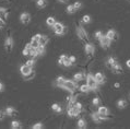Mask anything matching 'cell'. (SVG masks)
Here are the masks:
<instances>
[{
    "label": "cell",
    "mask_w": 130,
    "mask_h": 129,
    "mask_svg": "<svg viewBox=\"0 0 130 129\" xmlns=\"http://www.w3.org/2000/svg\"><path fill=\"white\" fill-rule=\"evenodd\" d=\"M55 84L61 89H64V90L69 91L70 93H73L75 91V89H78V83L75 80L73 81V80H68V79H66V80L62 82H56Z\"/></svg>",
    "instance_id": "cell-1"
},
{
    "label": "cell",
    "mask_w": 130,
    "mask_h": 129,
    "mask_svg": "<svg viewBox=\"0 0 130 129\" xmlns=\"http://www.w3.org/2000/svg\"><path fill=\"white\" fill-rule=\"evenodd\" d=\"M86 84L89 85V88L91 89V91H96L97 90V85L99 83L95 80V77L93 76L92 73H89L88 77H86Z\"/></svg>",
    "instance_id": "cell-2"
},
{
    "label": "cell",
    "mask_w": 130,
    "mask_h": 129,
    "mask_svg": "<svg viewBox=\"0 0 130 129\" xmlns=\"http://www.w3.org/2000/svg\"><path fill=\"white\" fill-rule=\"evenodd\" d=\"M77 34H78V37L81 39L82 42L86 43L89 41V36H88V32L84 30V27L82 25H79L77 26Z\"/></svg>",
    "instance_id": "cell-3"
},
{
    "label": "cell",
    "mask_w": 130,
    "mask_h": 129,
    "mask_svg": "<svg viewBox=\"0 0 130 129\" xmlns=\"http://www.w3.org/2000/svg\"><path fill=\"white\" fill-rule=\"evenodd\" d=\"M53 28H54V32H55L57 35H62V34H64V32H66V27L60 22H56L54 24Z\"/></svg>",
    "instance_id": "cell-4"
},
{
    "label": "cell",
    "mask_w": 130,
    "mask_h": 129,
    "mask_svg": "<svg viewBox=\"0 0 130 129\" xmlns=\"http://www.w3.org/2000/svg\"><path fill=\"white\" fill-rule=\"evenodd\" d=\"M91 116H92V119L94 120L96 124H101L103 120L108 119V117L106 115H102V114H100L99 112H97V113H92Z\"/></svg>",
    "instance_id": "cell-5"
},
{
    "label": "cell",
    "mask_w": 130,
    "mask_h": 129,
    "mask_svg": "<svg viewBox=\"0 0 130 129\" xmlns=\"http://www.w3.org/2000/svg\"><path fill=\"white\" fill-rule=\"evenodd\" d=\"M13 45H14V43H13V38L11 36H8L6 38V41H5V48H6V52L7 53H11L13 51Z\"/></svg>",
    "instance_id": "cell-6"
},
{
    "label": "cell",
    "mask_w": 130,
    "mask_h": 129,
    "mask_svg": "<svg viewBox=\"0 0 130 129\" xmlns=\"http://www.w3.org/2000/svg\"><path fill=\"white\" fill-rule=\"evenodd\" d=\"M100 44H101V46L104 48V49H107V48H109V46H110V44H111V41L109 38H108L106 35H103L102 37H101L100 39Z\"/></svg>",
    "instance_id": "cell-7"
},
{
    "label": "cell",
    "mask_w": 130,
    "mask_h": 129,
    "mask_svg": "<svg viewBox=\"0 0 130 129\" xmlns=\"http://www.w3.org/2000/svg\"><path fill=\"white\" fill-rule=\"evenodd\" d=\"M67 109H68V115H69V117H77V116H79V114L81 113V109L78 108L77 106L67 107Z\"/></svg>",
    "instance_id": "cell-8"
},
{
    "label": "cell",
    "mask_w": 130,
    "mask_h": 129,
    "mask_svg": "<svg viewBox=\"0 0 130 129\" xmlns=\"http://www.w3.org/2000/svg\"><path fill=\"white\" fill-rule=\"evenodd\" d=\"M20 21H21V23H22V24H24V25L28 24V23L31 22V15H30V13L23 12L20 15Z\"/></svg>",
    "instance_id": "cell-9"
},
{
    "label": "cell",
    "mask_w": 130,
    "mask_h": 129,
    "mask_svg": "<svg viewBox=\"0 0 130 129\" xmlns=\"http://www.w3.org/2000/svg\"><path fill=\"white\" fill-rule=\"evenodd\" d=\"M85 54L88 56H92L93 54L95 53V47H94V45L91 44V43H85Z\"/></svg>",
    "instance_id": "cell-10"
},
{
    "label": "cell",
    "mask_w": 130,
    "mask_h": 129,
    "mask_svg": "<svg viewBox=\"0 0 130 129\" xmlns=\"http://www.w3.org/2000/svg\"><path fill=\"white\" fill-rule=\"evenodd\" d=\"M32 70H33V68L27 66V64H23V66H21V68H20V72H21L22 76H25V74L30 73Z\"/></svg>",
    "instance_id": "cell-11"
},
{
    "label": "cell",
    "mask_w": 130,
    "mask_h": 129,
    "mask_svg": "<svg viewBox=\"0 0 130 129\" xmlns=\"http://www.w3.org/2000/svg\"><path fill=\"white\" fill-rule=\"evenodd\" d=\"M111 71H113V73H115V74H120V73H122V68L120 66V63L117 62V61L115 62L113 68H111Z\"/></svg>",
    "instance_id": "cell-12"
},
{
    "label": "cell",
    "mask_w": 130,
    "mask_h": 129,
    "mask_svg": "<svg viewBox=\"0 0 130 129\" xmlns=\"http://www.w3.org/2000/svg\"><path fill=\"white\" fill-rule=\"evenodd\" d=\"M94 77H95V80H96V82L99 84H104L105 83V76H104L102 72H97Z\"/></svg>",
    "instance_id": "cell-13"
},
{
    "label": "cell",
    "mask_w": 130,
    "mask_h": 129,
    "mask_svg": "<svg viewBox=\"0 0 130 129\" xmlns=\"http://www.w3.org/2000/svg\"><path fill=\"white\" fill-rule=\"evenodd\" d=\"M8 10L6 8H0V19H1L3 22H7V18H8Z\"/></svg>",
    "instance_id": "cell-14"
},
{
    "label": "cell",
    "mask_w": 130,
    "mask_h": 129,
    "mask_svg": "<svg viewBox=\"0 0 130 129\" xmlns=\"http://www.w3.org/2000/svg\"><path fill=\"white\" fill-rule=\"evenodd\" d=\"M106 36L110 39V41H116V39L118 38V35L116 33V31H114V30H109L107 32V34H106Z\"/></svg>",
    "instance_id": "cell-15"
},
{
    "label": "cell",
    "mask_w": 130,
    "mask_h": 129,
    "mask_svg": "<svg viewBox=\"0 0 130 129\" xmlns=\"http://www.w3.org/2000/svg\"><path fill=\"white\" fill-rule=\"evenodd\" d=\"M117 60L115 59V58H113V57H109L107 60H106V62H105V64H106V67L108 68V69H110L111 70V68H113V66L115 64V62H116Z\"/></svg>",
    "instance_id": "cell-16"
},
{
    "label": "cell",
    "mask_w": 130,
    "mask_h": 129,
    "mask_svg": "<svg viewBox=\"0 0 130 129\" xmlns=\"http://www.w3.org/2000/svg\"><path fill=\"white\" fill-rule=\"evenodd\" d=\"M6 114L8 116H14V115H17V114H18V112H17V109L14 108V107L10 106V107H8V108L6 109Z\"/></svg>",
    "instance_id": "cell-17"
},
{
    "label": "cell",
    "mask_w": 130,
    "mask_h": 129,
    "mask_svg": "<svg viewBox=\"0 0 130 129\" xmlns=\"http://www.w3.org/2000/svg\"><path fill=\"white\" fill-rule=\"evenodd\" d=\"M48 41H49V38L47 36H45V35H41V37H39V39H38V43H39V45L41 46H45L48 43Z\"/></svg>",
    "instance_id": "cell-18"
},
{
    "label": "cell",
    "mask_w": 130,
    "mask_h": 129,
    "mask_svg": "<svg viewBox=\"0 0 130 129\" xmlns=\"http://www.w3.org/2000/svg\"><path fill=\"white\" fill-rule=\"evenodd\" d=\"M32 49H33V47H32V45L31 44H27L26 46H25V48L23 49V56H28V55H31V52H32Z\"/></svg>",
    "instance_id": "cell-19"
},
{
    "label": "cell",
    "mask_w": 130,
    "mask_h": 129,
    "mask_svg": "<svg viewBox=\"0 0 130 129\" xmlns=\"http://www.w3.org/2000/svg\"><path fill=\"white\" fill-rule=\"evenodd\" d=\"M68 102H69V104H68V107H71V106H74V104L77 103V96H68L67 98Z\"/></svg>",
    "instance_id": "cell-20"
},
{
    "label": "cell",
    "mask_w": 130,
    "mask_h": 129,
    "mask_svg": "<svg viewBox=\"0 0 130 129\" xmlns=\"http://www.w3.org/2000/svg\"><path fill=\"white\" fill-rule=\"evenodd\" d=\"M100 114H102V115H109V109L107 108V107H105V106H100L99 107V110H97Z\"/></svg>",
    "instance_id": "cell-21"
},
{
    "label": "cell",
    "mask_w": 130,
    "mask_h": 129,
    "mask_svg": "<svg viewBox=\"0 0 130 129\" xmlns=\"http://www.w3.org/2000/svg\"><path fill=\"white\" fill-rule=\"evenodd\" d=\"M36 5H37V8L43 9L47 6V1H46V0H37V1H36Z\"/></svg>",
    "instance_id": "cell-22"
},
{
    "label": "cell",
    "mask_w": 130,
    "mask_h": 129,
    "mask_svg": "<svg viewBox=\"0 0 130 129\" xmlns=\"http://www.w3.org/2000/svg\"><path fill=\"white\" fill-rule=\"evenodd\" d=\"M85 78H86V76L84 73H77V74H74L73 80H75V81H82V80H84Z\"/></svg>",
    "instance_id": "cell-23"
},
{
    "label": "cell",
    "mask_w": 130,
    "mask_h": 129,
    "mask_svg": "<svg viewBox=\"0 0 130 129\" xmlns=\"http://www.w3.org/2000/svg\"><path fill=\"white\" fill-rule=\"evenodd\" d=\"M126 106H127V102H126L125 100H119V101L117 102V107H118V108L124 109Z\"/></svg>",
    "instance_id": "cell-24"
},
{
    "label": "cell",
    "mask_w": 130,
    "mask_h": 129,
    "mask_svg": "<svg viewBox=\"0 0 130 129\" xmlns=\"http://www.w3.org/2000/svg\"><path fill=\"white\" fill-rule=\"evenodd\" d=\"M34 77H35V72L32 70L30 73H27V74H25V76H23V79H24V80H26V81H28V80H32Z\"/></svg>",
    "instance_id": "cell-25"
},
{
    "label": "cell",
    "mask_w": 130,
    "mask_h": 129,
    "mask_svg": "<svg viewBox=\"0 0 130 129\" xmlns=\"http://www.w3.org/2000/svg\"><path fill=\"white\" fill-rule=\"evenodd\" d=\"M78 128L80 129H83V128H86V121L83 119V118H81V119H79L78 121Z\"/></svg>",
    "instance_id": "cell-26"
},
{
    "label": "cell",
    "mask_w": 130,
    "mask_h": 129,
    "mask_svg": "<svg viewBox=\"0 0 130 129\" xmlns=\"http://www.w3.org/2000/svg\"><path fill=\"white\" fill-rule=\"evenodd\" d=\"M46 23H47V25L48 26H54V24L56 23V20H55V18H53V17H49L47 20H46Z\"/></svg>",
    "instance_id": "cell-27"
},
{
    "label": "cell",
    "mask_w": 130,
    "mask_h": 129,
    "mask_svg": "<svg viewBox=\"0 0 130 129\" xmlns=\"http://www.w3.org/2000/svg\"><path fill=\"white\" fill-rule=\"evenodd\" d=\"M80 91L82 93H88V92L91 91V89L89 88L88 84H83V85H81V87H80Z\"/></svg>",
    "instance_id": "cell-28"
},
{
    "label": "cell",
    "mask_w": 130,
    "mask_h": 129,
    "mask_svg": "<svg viewBox=\"0 0 130 129\" xmlns=\"http://www.w3.org/2000/svg\"><path fill=\"white\" fill-rule=\"evenodd\" d=\"M75 11H77V9L74 8L73 5H69V6L67 7V12L69 13V14H73Z\"/></svg>",
    "instance_id": "cell-29"
},
{
    "label": "cell",
    "mask_w": 130,
    "mask_h": 129,
    "mask_svg": "<svg viewBox=\"0 0 130 129\" xmlns=\"http://www.w3.org/2000/svg\"><path fill=\"white\" fill-rule=\"evenodd\" d=\"M52 109H54L56 113H61V110H62V109H61V106H59L57 103L53 104V105H52Z\"/></svg>",
    "instance_id": "cell-30"
},
{
    "label": "cell",
    "mask_w": 130,
    "mask_h": 129,
    "mask_svg": "<svg viewBox=\"0 0 130 129\" xmlns=\"http://www.w3.org/2000/svg\"><path fill=\"white\" fill-rule=\"evenodd\" d=\"M11 128L12 129H17V128H21V123L17 120H13L11 123Z\"/></svg>",
    "instance_id": "cell-31"
},
{
    "label": "cell",
    "mask_w": 130,
    "mask_h": 129,
    "mask_svg": "<svg viewBox=\"0 0 130 129\" xmlns=\"http://www.w3.org/2000/svg\"><path fill=\"white\" fill-rule=\"evenodd\" d=\"M67 60H69V57H67L66 55H61L60 58H59V64H63L64 61H67Z\"/></svg>",
    "instance_id": "cell-32"
},
{
    "label": "cell",
    "mask_w": 130,
    "mask_h": 129,
    "mask_svg": "<svg viewBox=\"0 0 130 129\" xmlns=\"http://www.w3.org/2000/svg\"><path fill=\"white\" fill-rule=\"evenodd\" d=\"M36 51H37L38 55H44L45 54V46H41L39 45L37 48H36Z\"/></svg>",
    "instance_id": "cell-33"
},
{
    "label": "cell",
    "mask_w": 130,
    "mask_h": 129,
    "mask_svg": "<svg viewBox=\"0 0 130 129\" xmlns=\"http://www.w3.org/2000/svg\"><path fill=\"white\" fill-rule=\"evenodd\" d=\"M31 45H32V47H33V48H37L38 46H39V43H38V41H37V39H35V38H32Z\"/></svg>",
    "instance_id": "cell-34"
},
{
    "label": "cell",
    "mask_w": 130,
    "mask_h": 129,
    "mask_svg": "<svg viewBox=\"0 0 130 129\" xmlns=\"http://www.w3.org/2000/svg\"><path fill=\"white\" fill-rule=\"evenodd\" d=\"M91 22V17L90 15H84L82 18V23H90Z\"/></svg>",
    "instance_id": "cell-35"
},
{
    "label": "cell",
    "mask_w": 130,
    "mask_h": 129,
    "mask_svg": "<svg viewBox=\"0 0 130 129\" xmlns=\"http://www.w3.org/2000/svg\"><path fill=\"white\" fill-rule=\"evenodd\" d=\"M32 128L33 129H42V128H44V125L42 123H37V124H35L34 126H32Z\"/></svg>",
    "instance_id": "cell-36"
},
{
    "label": "cell",
    "mask_w": 130,
    "mask_h": 129,
    "mask_svg": "<svg viewBox=\"0 0 130 129\" xmlns=\"http://www.w3.org/2000/svg\"><path fill=\"white\" fill-rule=\"evenodd\" d=\"M93 105H95V106H100V104H101V101H100V99L99 98H95V99H93Z\"/></svg>",
    "instance_id": "cell-37"
},
{
    "label": "cell",
    "mask_w": 130,
    "mask_h": 129,
    "mask_svg": "<svg viewBox=\"0 0 130 129\" xmlns=\"http://www.w3.org/2000/svg\"><path fill=\"white\" fill-rule=\"evenodd\" d=\"M26 64H27V66H30V67H32V68H33V67H34V64H35V60H34V58H33V59H30V60H27Z\"/></svg>",
    "instance_id": "cell-38"
},
{
    "label": "cell",
    "mask_w": 130,
    "mask_h": 129,
    "mask_svg": "<svg viewBox=\"0 0 130 129\" xmlns=\"http://www.w3.org/2000/svg\"><path fill=\"white\" fill-rule=\"evenodd\" d=\"M73 6H74V8L77 9V10H79L82 7V3L80 2V1H75L74 3H73Z\"/></svg>",
    "instance_id": "cell-39"
},
{
    "label": "cell",
    "mask_w": 130,
    "mask_h": 129,
    "mask_svg": "<svg viewBox=\"0 0 130 129\" xmlns=\"http://www.w3.org/2000/svg\"><path fill=\"white\" fill-rule=\"evenodd\" d=\"M103 35H104V34H103L102 32H101V31H97L96 33H95V38H96V39H100L101 37L103 36Z\"/></svg>",
    "instance_id": "cell-40"
},
{
    "label": "cell",
    "mask_w": 130,
    "mask_h": 129,
    "mask_svg": "<svg viewBox=\"0 0 130 129\" xmlns=\"http://www.w3.org/2000/svg\"><path fill=\"white\" fill-rule=\"evenodd\" d=\"M6 116V112H3V110H0V120H2L3 118Z\"/></svg>",
    "instance_id": "cell-41"
},
{
    "label": "cell",
    "mask_w": 130,
    "mask_h": 129,
    "mask_svg": "<svg viewBox=\"0 0 130 129\" xmlns=\"http://www.w3.org/2000/svg\"><path fill=\"white\" fill-rule=\"evenodd\" d=\"M74 106H77V107H78V108H80V109H82V104H81V103H78V102H77V103H75V104H74Z\"/></svg>",
    "instance_id": "cell-42"
},
{
    "label": "cell",
    "mask_w": 130,
    "mask_h": 129,
    "mask_svg": "<svg viewBox=\"0 0 130 129\" xmlns=\"http://www.w3.org/2000/svg\"><path fill=\"white\" fill-rule=\"evenodd\" d=\"M69 59H70V61H71L72 63L75 62V60H77V59H75V57H74V56H71V57H69Z\"/></svg>",
    "instance_id": "cell-43"
},
{
    "label": "cell",
    "mask_w": 130,
    "mask_h": 129,
    "mask_svg": "<svg viewBox=\"0 0 130 129\" xmlns=\"http://www.w3.org/2000/svg\"><path fill=\"white\" fill-rule=\"evenodd\" d=\"M5 24H6V22H3V21H2L1 19H0V28H1V27H3V26H5Z\"/></svg>",
    "instance_id": "cell-44"
},
{
    "label": "cell",
    "mask_w": 130,
    "mask_h": 129,
    "mask_svg": "<svg viewBox=\"0 0 130 129\" xmlns=\"http://www.w3.org/2000/svg\"><path fill=\"white\" fill-rule=\"evenodd\" d=\"M3 90H5V85H3L1 82H0V92H2Z\"/></svg>",
    "instance_id": "cell-45"
},
{
    "label": "cell",
    "mask_w": 130,
    "mask_h": 129,
    "mask_svg": "<svg viewBox=\"0 0 130 129\" xmlns=\"http://www.w3.org/2000/svg\"><path fill=\"white\" fill-rule=\"evenodd\" d=\"M126 64H127V67H128V68H130V59L126 61Z\"/></svg>",
    "instance_id": "cell-46"
},
{
    "label": "cell",
    "mask_w": 130,
    "mask_h": 129,
    "mask_svg": "<svg viewBox=\"0 0 130 129\" xmlns=\"http://www.w3.org/2000/svg\"><path fill=\"white\" fill-rule=\"evenodd\" d=\"M59 2H61V3H67L68 2V0H58Z\"/></svg>",
    "instance_id": "cell-47"
},
{
    "label": "cell",
    "mask_w": 130,
    "mask_h": 129,
    "mask_svg": "<svg viewBox=\"0 0 130 129\" xmlns=\"http://www.w3.org/2000/svg\"><path fill=\"white\" fill-rule=\"evenodd\" d=\"M115 88H119V83H115Z\"/></svg>",
    "instance_id": "cell-48"
},
{
    "label": "cell",
    "mask_w": 130,
    "mask_h": 129,
    "mask_svg": "<svg viewBox=\"0 0 130 129\" xmlns=\"http://www.w3.org/2000/svg\"><path fill=\"white\" fill-rule=\"evenodd\" d=\"M95 1H99V0H95Z\"/></svg>",
    "instance_id": "cell-49"
},
{
    "label": "cell",
    "mask_w": 130,
    "mask_h": 129,
    "mask_svg": "<svg viewBox=\"0 0 130 129\" xmlns=\"http://www.w3.org/2000/svg\"><path fill=\"white\" fill-rule=\"evenodd\" d=\"M10 1H12V0H10Z\"/></svg>",
    "instance_id": "cell-50"
}]
</instances>
